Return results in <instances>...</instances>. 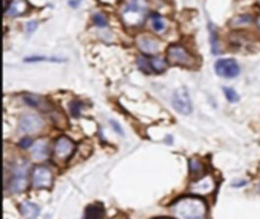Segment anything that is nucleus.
Returning a JSON list of instances; mask_svg holds the SVG:
<instances>
[{"instance_id": "obj_1", "label": "nucleus", "mask_w": 260, "mask_h": 219, "mask_svg": "<svg viewBox=\"0 0 260 219\" xmlns=\"http://www.w3.org/2000/svg\"><path fill=\"white\" fill-rule=\"evenodd\" d=\"M172 212L178 219H206L207 206L198 196H184L172 206Z\"/></svg>"}, {"instance_id": "obj_2", "label": "nucleus", "mask_w": 260, "mask_h": 219, "mask_svg": "<svg viewBox=\"0 0 260 219\" xmlns=\"http://www.w3.org/2000/svg\"><path fill=\"white\" fill-rule=\"evenodd\" d=\"M146 17V2L145 0H128L122 9V20L130 26H139Z\"/></svg>"}, {"instance_id": "obj_3", "label": "nucleus", "mask_w": 260, "mask_h": 219, "mask_svg": "<svg viewBox=\"0 0 260 219\" xmlns=\"http://www.w3.org/2000/svg\"><path fill=\"white\" fill-rule=\"evenodd\" d=\"M27 184V163L17 162L12 166L11 172V181H9V192L20 193L26 189Z\"/></svg>"}, {"instance_id": "obj_4", "label": "nucleus", "mask_w": 260, "mask_h": 219, "mask_svg": "<svg viewBox=\"0 0 260 219\" xmlns=\"http://www.w3.org/2000/svg\"><path fill=\"white\" fill-rule=\"evenodd\" d=\"M172 105L180 114H190L192 113V101L189 90L186 87H180L172 95Z\"/></svg>"}, {"instance_id": "obj_5", "label": "nucleus", "mask_w": 260, "mask_h": 219, "mask_svg": "<svg viewBox=\"0 0 260 219\" xmlns=\"http://www.w3.org/2000/svg\"><path fill=\"white\" fill-rule=\"evenodd\" d=\"M215 72L222 78L232 80V78H236L240 73V67L234 59L224 58V59H218L215 62Z\"/></svg>"}, {"instance_id": "obj_6", "label": "nucleus", "mask_w": 260, "mask_h": 219, "mask_svg": "<svg viewBox=\"0 0 260 219\" xmlns=\"http://www.w3.org/2000/svg\"><path fill=\"white\" fill-rule=\"evenodd\" d=\"M167 59H169L172 64H182V66H190L193 62V58L190 56V54L182 48V46H178V44L169 46V49H167Z\"/></svg>"}, {"instance_id": "obj_7", "label": "nucleus", "mask_w": 260, "mask_h": 219, "mask_svg": "<svg viewBox=\"0 0 260 219\" xmlns=\"http://www.w3.org/2000/svg\"><path fill=\"white\" fill-rule=\"evenodd\" d=\"M51 184H52V172L44 166L35 167L32 174V186L35 189H46V187H51Z\"/></svg>"}, {"instance_id": "obj_8", "label": "nucleus", "mask_w": 260, "mask_h": 219, "mask_svg": "<svg viewBox=\"0 0 260 219\" xmlns=\"http://www.w3.org/2000/svg\"><path fill=\"white\" fill-rule=\"evenodd\" d=\"M41 127H43V122L35 114H25V116H22V119L19 122V131L22 134H29V133L40 131Z\"/></svg>"}, {"instance_id": "obj_9", "label": "nucleus", "mask_w": 260, "mask_h": 219, "mask_svg": "<svg viewBox=\"0 0 260 219\" xmlns=\"http://www.w3.org/2000/svg\"><path fill=\"white\" fill-rule=\"evenodd\" d=\"M75 149V143L67 137H59L55 143V157L58 160H66L69 159Z\"/></svg>"}, {"instance_id": "obj_10", "label": "nucleus", "mask_w": 260, "mask_h": 219, "mask_svg": "<svg viewBox=\"0 0 260 219\" xmlns=\"http://www.w3.org/2000/svg\"><path fill=\"white\" fill-rule=\"evenodd\" d=\"M49 142L48 138H40L37 142H34L32 148H30V155L35 159V160H46L48 159V154H49Z\"/></svg>"}, {"instance_id": "obj_11", "label": "nucleus", "mask_w": 260, "mask_h": 219, "mask_svg": "<svg viewBox=\"0 0 260 219\" xmlns=\"http://www.w3.org/2000/svg\"><path fill=\"white\" fill-rule=\"evenodd\" d=\"M137 46L146 54V55H151V54H156L158 51V41L154 40L149 35H142L137 38Z\"/></svg>"}, {"instance_id": "obj_12", "label": "nucleus", "mask_w": 260, "mask_h": 219, "mask_svg": "<svg viewBox=\"0 0 260 219\" xmlns=\"http://www.w3.org/2000/svg\"><path fill=\"white\" fill-rule=\"evenodd\" d=\"M213 189H215V180H213L210 175L204 177L201 181H198V183L193 184V191H195V193H200V195L210 193Z\"/></svg>"}, {"instance_id": "obj_13", "label": "nucleus", "mask_w": 260, "mask_h": 219, "mask_svg": "<svg viewBox=\"0 0 260 219\" xmlns=\"http://www.w3.org/2000/svg\"><path fill=\"white\" fill-rule=\"evenodd\" d=\"M26 9H27L26 0H11L6 8V15H9V17H19Z\"/></svg>"}, {"instance_id": "obj_14", "label": "nucleus", "mask_w": 260, "mask_h": 219, "mask_svg": "<svg viewBox=\"0 0 260 219\" xmlns=\"http://www.w3.org/2000/svg\"><path fill=\"white\" fill-rule=\"evenodd\" d=\"M20 212L26 219H35L40 215V207L35 204V202L30 201H25L23 204L20 206Z\"/></svg>"}, {"instance_id": "obj_15", "label": "nucleus", "mask_w": 260, "mask_h": 219, "mask_svg": "<svg viewBox=\"0 0 260 219\" xmlns=\"http://www.w3.org/2000/svg\"><path fill=\"white\" fill-rule=\"evenodd\" d=\"M105 209L102 204H91L85 209V219H104Z\"/></svg>"}, {"instance_id": "obj_16", "label": "nucleus", "mask_w": 260, "mask_h": 219, "mask_svg": "<svg viewBox=\"0 0 260 219\" xmlns=\"http://www.w3.org/2000/svg\"><path fill=\"white\" fill-rule=\"evenodd\" d=\"M151 23H152V27H154V30L156 32H158V34H161V32H164L166 30V22L160 17L158 14H151Z\"/></svg>"}, {"instance_id": "obj_17", "label": "nucleus", "mask_w": 260, "mask_h": 219, "mask_svg": "<svg viewBox=\"0 0 260 219\" xmlns=\"http://www.w3.org/2000/svg\"><path fill=\"white\" fill-rule=\"evenodd\" d=\"M149 62H151V67H152V70H154V72L160 73V72L166 70V62L163 59H160V58H154V59H151Z\"/></svg>"}, {"instance_id": "obj_18", "label": "nucleus", "mask_w": 260, "mask_h": 219, "mask_svg": "<svg viewBox=\"0 0 260 219\" xmlns=\"http://www.w3.org/2000/svg\"><path fill=\"white\" fill-rule=\"evenodd\" d=\"M224 95H225L227 101H230V102H237L239 101V95L230 87H224Z\"/></svg>"}, {"instance_id": "obj_19", "label": "nucleus", "mask_w": 260, "mask_h": 219, "mask_svg": "<svg viewBox=\"0 0 260 219\" xmlns=\"http://www.w3.org/2000/svg\"><path fill=\"white\" fill-rule=\"evenodd\" d=\"M189 166H190V174H192V175H198V174H200V172L204 169L203 164L198 162L196 159H192V160L189 162Z\"/></svg>"}, {"instance_id": "obj_20", "label": "nucleus", "mask_w": 260, "mask_h": 219, "mask_svg": "<svg viewBox=\"0 0 260 219\" xmlns=\"http://www.w3.org/2000/svg\"><path fill=\"white\" fill-rule=\"evenodd\" d=\"M93 22H95V25L99 26V27H106V25H108V22H106V19H105V15L101 14V12H96V14L93 15Z\"/></svg>"}, {"instance_id": "obj_21", "label": "nucleus", "mask_w": 260, "mask_h": 219, "mask_svg": "<svg viewBox=\"0 0 260 219\" xmlns=\"http://www.w3.org/2000/svg\"><path fill=\"white\" fill-rule=\"evenodd\" d=\"M137 64H139V67L143 70V72H146V73H152L154 70H152V67H151V62H146L145 61V58H137Z\"/></svg>"}, {"instance_id": "obj_22", "label": "nucleus", "mask_w": 260, "mask_h": 219, "mask_svg": "<svg viewBox=\"0 0 260 219\" xmlns=\"http://www.w3.org/2000/svg\"><path fill=\"white\" fill-rule=\"evenodd\" d=\"M210 27V40H211V48H213V54H218V44H216V30L211 25L208 26Z\"/></svg>"}, {"instance_id": "obj_23", "label": "nucleus", "mask_w": 260, "mask_h": 219, "mask_svg": "<svg viewBox=\"0 0 260 219\" xmlns=\"http://www.w3.org/2000/svg\"><path fill=\"white\" fill-rule=\"evenodd\" d=\"M70 108H72V114H73L75 117H78V116H79V111H81V102L75 101V102L70 105Z\"/></svg>"}, {"instance_id": "obj_24", "label": "nucleus", "mask_w": 260, "mask_h": 219, "mask_svg": "<svg viewBox=\"0 0 260 219\" xmlns=\"http://www.w3.org/2000/svg\"><path fill=\"white\" fill-rule=\"evenodd\" d=\"M23 99H25V102H26V104L32 105V107H38V105H40V99H38V98H35V96H25Z\"/></svg>"}, {"instance_id": "obj_25", "label": "nucleus", "mask_w": 260, "mask_h": 219, "mask_svg": "<svg viewBox=\"0 0 260 219\" xmlns=\"http://www.w3.org/2000/svg\"><path fill=\"white\" fill-rule=\"evenodd\" d=\"M32 145H34V142H32V138H30V137H25V138H22V140H20V143H19L20 148H29V146H32Z\"/></svg>"}, {"instance_id": "obj_26", "label": "nucleus", "mask_w": 260, "mask_h": 219, "mask_svg": "<svg viewBox=\"0 0 260 219\" xmlns=\"http://www.w3.org/2000/svg\"><path fill=\"white\" fill-rule=\"evenodd\" d=\"M34 29H37V22H29L26 26V30L30 34V32H34Z\"/></svg>"}, {"instance_id": "obj_27", "label": "nucleus", "mask_w": 260, "mask_h": 219, "mask_svg": "<svg viewBox=\"0 0 260 219\" xmlns=\"http://www.w3.org/2000/svg\"><path fill=\"white\" fill-rule=\"evenodd\" d=\"M111 125H113V127H114V130H116L119 134H122V130H120V127H119V125H117L116 122H111Z\"/></svg>"}, {"instance_id": "obj_28", "label": "nucleus", "mask_w": 260, "mask_h": 219, "mask_svg": "<svg viewBox=\"0 0 260 219\" xmlns=\"http://www.w3.org/2000/svg\"><path fill=\"white\" fill-rule=\"evenodd\" d=\"M79 2H81V0H75V2L72 3V6H78V5H79Z\"/></svg>"}, {"instance_id": "obj_29", "label": "nucleus", "mask_w": 260, "mask_h": 219, "mask_svg": "<svg viewBox=\"0 0 260 219\" xmlns=\"http://www.w3.org/2000/svg\"><path fill=\"white\" fill-rule=\"evenodd\" d=\"M257 25H259V27H260V15L257 17Z\"/></svg>"}, {"instance_id": "obj_30", "label": "nucleus", "mask_w": 260, "mask_h": 219, "mask_svg": "<svg viewBox=\"0 0 260 219\" xmlns=\"http://www.w3.org/2000/svg\"><path fill=\"white\" fill-rule=\"evenodd\" d=\"M257 191L260 192V183H259V186H257Z\"/></svg>"}]
</instances>
